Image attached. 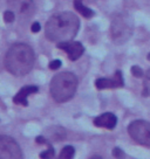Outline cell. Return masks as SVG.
<instances>
[{
  "label": "cell",
  "instance_id": "cell-1",
  "mask_svg": "<svg viewBox=\"0 0 150 159\" xmlns=\"http://www.w3.org/2000/svg\"><path fill=\"white\" fill-rule=\"evenodd\" d=\"M80 28V20L72 12H60L52 15L46 22L45 34L53 42L69 41L77 34Z\"/></svg>",
  "mask_w": 150,
  "mask_h": 159
},
{
  "label": "cell",
  "instance_id": "cell-12",
  "mask_svg": "<svg viewBox=\"0 0 150 159\" xmlns=\"http://www.w3.org/2000/svg\"><path fill=\"white\" fill-rule=\"evenodd\" d=\"M83 0H74V8L79 13H80L82 16H85L86 19H90V18H93L94 16V11L90 10L89 7H87V6L83 5V2H82Z\"/></svg>",
  "mask_w": 150,
  "mask_h": 159
},
{
  "label": "cell",
  "instance_id": "cell-17",
  "mask_svg": "<svg viewBox=\"0 0 150 159\" xmlns=\"http://www.w3.org/2000/svg\"><path fill=\"white\" fill-rule=\"evenodd\" d=\"M14 19H15V13L12 10L6 11L5 13H4V20H5L6 24H11V22H13Z\"/></svg>",
  "mask_w": 150,
  "mask_h": 159
},
{
  "label": "cell",
  "instance_id": "cell-6",
  "mask_svg": "<svg viewBox=\"0 0 150 159\" xmlns=\"http://www.w3.org/2000/svg\"><path fill=\"white\" fill-rule=\"evenodd\" d=\"M22 158L19 144L10 136H0V159Z\"/></svg>",
  "mask_w": 150,
  "mask_h": 159
},
{
  "label": "cell",
  "instance_id": "cell-10",
  "mask_svg": "<svg viewBox=\"0 0 150 159\" xmlns=\"http://www.w3.org/2000/svg\"><path fill=\"white\" fill-rule=\"evenodd\" d=\"M94 125L97 128H103V129L113 130L117 124V117L113 112H105V114L97 116L94 118Z\"/></svg>",
  "mask_w": 150,
  "mask_h": 159
},
{
  "label": "cell",
  "instance_id": "cell-3",
  "mask_svg": "<svg viewBox=\"0 0 150 159\" xmlns=\"http://www.w3.org/2000/svg\"><path fill=\"white\" fill-rule=\"evenodd\" d=\"M77 89V79L73 73L63 71L50 81V95L55 102L65 103L73 98Z\"/></svg>",
  "mask_w": 150,
  "mask_h": 159
},
{
  "label": "cell",
  "instance_id": "cell-14",
  "mask_svg": "<svg viewBox=\"0 0 150 159\" xmlns=\"http://www.w3.org/2000/svg\"><path fill=\"white\" fill-rule=\"evenodd\" d=\"M66 138V131L60 126L54 128V132H52V139L55 142H61Z\"/></svg>",
  "mask_w": 150,
  "mask_h": 159
},
{
  "label": "cell",
  "instance_id": "cell-4",
  "mask_svg": "<svg viewBox=\"0 0 150 159\" xmlns=\"http://www.w3.org/2000/svg\"><path fill=\"white\" fill-rule=\"evenodd\" d=\"M133 34V22L125 14H117L111 20L110 35L113 41L117 45H122L130 39Z\"/></svg>",
  "mask_w": 150,
  "mask_h": 159
},
{
  "label": "cell",
  "instance_id": "cell-22",
  "mask_svg": "<svg viewBox=\"0 0 150 159\" xmlns=\"http://www.w3.org/2000/svg\"><path fill=\"white\" fill-rule=\"evenodd\" d=\"M148 60H149V61H150V53H149V54H148Z\"/></svg>",
  "mask_w": 150,
  "mask_h": 159
},
{
  "label": "cell",
  "instance_id": "cell-13",
  "mask_svg": "<svg viewBox=\"0 0 150 159\" xmlns=\"http://www.w3.org/2000/svg\"><path fill=\"white\" fill-rule=\"evenodd\" d=\"M74 154H75L74 148L70 146V145H67V146H65L63 149L61 150L59 157H60L61 159H70L74 157Z\"/></svg>",
  "mask_w": 150,
  "mask_h": 159
},
{
  "label": "cell",
  "instance_id": "cell-20",
  "mask_svg": "<svg viewBox=\"0 0 150 159\" xmlns=\"http://www.w3.org/2000/svg\"><path fill=\"white\" fill-rule=\"evenodd\" d=\"M113 156L116 157V158H122V157H124V152L121 149H119V148H115L113 150Z\"/></svg>",
  "mask_w": 150,
  "mask_h": 159
},
{
  "label": "cell",
  "instance_id": "cell-2",
  "mask_svg": "<svg viewBox=\"0 0 150 159\" xmlns=\"http://www.w3.org/2000/svg\"><path fill=\"white\" fill-rule=\"evenodd\" d=\"M35 62L34 50L26 43H15L7 50L5 67L14 76H25L30 73Z\"/></svg>",
  "mask_w": 150,
  "mask_h": 159
},
{
  "label": "cell",
  "instance_id": "cell-5",
  "mask_svg": "<svg viewBox=\"0 0 150 159\" xmlns=\"http://www.w3.org/2000/svg\"><path fill=\"white\" fill-rule=\"evenodd\" d=\"M128 132L136 143L150 148V123L147 120H134L128 126Z\"/></svg>",
  "mask_w": 150,
  "mask_h": 159
},
{
  "label": "cell",
  "instance_id": "cell-8",
  "mask_svg": "<svg viewBox=\"0 0 150 159\" xmlns=\"http://www.w3.org/2000/svg\"><path fill=\"white\" fill-rule=\"evenodd\" d=\"M58 47L61 50L66 52L69 60H72V61H76L77 59H80L82 54L85 53V47L79 41H72V40H69V41L59 42Z\"/></svg>",
  "mask_w": 150,
  "mask_h": 159
},
{
  "label": "cell",
  "instance_id": "cell-21",
  "mask_svg": "<svg viewBox=\"0 0 150 159\" xmlns=\"http://www.w3.org/2000/svg\"><path fill=\"white\" fill-rule=\"evenodd\" d=\"M30 30H32V32L33 33H38L39 30H40V24L39 22H33V25H32V27H30Z\"/></svg>",
  "mask_w": 150,
  "mask_h": 159
},
{
  "label": "cell",
  "instance_id": "cell-18",
  "mask_svg": "<svg viewBox=\"0 0 150 159\" xmlns=\"http://www.w3.org/2000/svg\"><path fill=\"white\" fill-rule=\"evenodd\" d=\"M131 74L134 75L135 77H142L144 73H143V70L141 69L138 66H133L131 67Z\"/></svg>",
  "mask_w": 150,
  "mask_h": 159
},
{
  "label": "cell",
  "instance_id": "cell-9",
  "mask_svg": "<svg viewBox=\"0 0 150 159\" xmlns=\"http://www.w3.org/2000/svg\"><path fill=\"white\" fill-rule=\"evenodd\" d=\"M123 85H124V81H123V75L121 70H116L113 79L101 77L95 81V87L99 90L116 89V88H122Z\"/></svg>",
  "mask_w": 150,
  "mask_h": 159
},
{
  "label": "cell",
  "instance_id": "cell-15",
  "mask_svg": "<svg viewBox=\"0 0 150 159\" xmlns=\"http://www.w3.org/2000/svg\"><path fill=\"white\" fill-rule=\"evenodd\" d=\"M143 96H150V69L145 73L143 82Z\"/></svg>",
  "mask_w": 150,
  "mask_h": 159
},
{
  "label": "cell",
  "instance_id": "cell-11",
  "mask_svg": "<svg viewBox=\"0 0 150 159\" xmlns=\"http://www.w3.org/2000/svg\"><path fill=\"white\" fill-rule=\"evenodd\" d=\"M39 91V88L36 85H26V87H22L18 93L13 97V102L15 104H21L24 107H27L28 105V96L35 94Z\"/></svg>",
  "mask_w": 150,
  "mask_h": 159
},
{
  "label": "cell",
  "instance_id": "cell-7",
  "mask_svg": "<svg viewBox=\"0 0 150 159\" xmlns=\"http://www.w3.org/2000/svg\"><path fill=\"white\" fill-rule=\"evenodd\" d=\"M7 4L11 10L22 18H30L35 11L33 0H7Z\"/></svg>",
  "mask_w": 150,
  "mask_h": 159
},
{
  "label": "cell",
  "instance_id": "cell-19",
  "mask_svg": "<svg viewBox=\"0 0 150 159\" xmlns=\"http://www.w3.org/2000/svg\"><path fill=\"white\" fill-rule=\"evenodd\" d=\"M61 65H62V63H61L60 60H54V61H52V62L49 63V68L52 70H56L60 68Z\"/></svg>",
  "mask_w": 150,
  "mask_h": 159
},
{
  "label": "cell",
  "instance_id": "cell-16",
  "mask_svg": "<svg viewBox=\"0 0 150 159\" xmlns=\"http://www.w3.org/2000/svg\"><path fill=\"white\" fill-rule=\"evenodd\" d=\"M40 158H46V159H48V158H53L55 156V152H54V148L50 145V143L48 144V150H46V151H44V152H41L40 154Z\"/></svg>",
  "mask_w": 150,
  "mask_h": 159
}]
</instances>
